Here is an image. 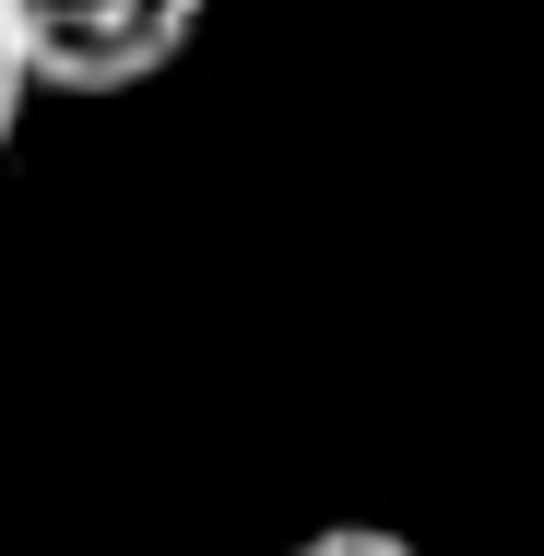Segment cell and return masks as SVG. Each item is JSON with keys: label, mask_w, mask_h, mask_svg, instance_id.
<instances>
[{"label": "cell", "mask_w": 544, "mask_h": 556, "mask_svg": "<svg viewBox=\"0 0 544 556\" xmlns=\"http://www.w3.org/2000/svg\"><path fill=\"white\" fill-rule=\"evenodd\" d=\"M214 0H0L36 96H142L190 60Z\"/></svg>", "instance_id": "obj_1"}, {"label": "cell", "mask_w": 544, "mask_h": 556, "mask_svg": "<svg viewBox=\"0 0 544 556\" xmlns=\"http://www.w3.org/2000/svg\"><path fill=\"white\" fill-rule=\"evenodd\" d=\"M296 556H415L403 533H379V521H331V533H308Z\"/></svg>", "instance_id": "obj_2"}, {"label": "cell", "mask_w": 544, "mask_h": 556, "mask_svg": "<svg viewBox=\"0 0 544 556\" xmlns=\"http://www.w3.org/2000/svg\"><path fill=\"white\" fill-rule=\"evenodd\" d=\"M24 108H36V84H24V48H12V24H0V154H12Z\"/></svg>", "instance_id": "obj_3"}]
</instances>
